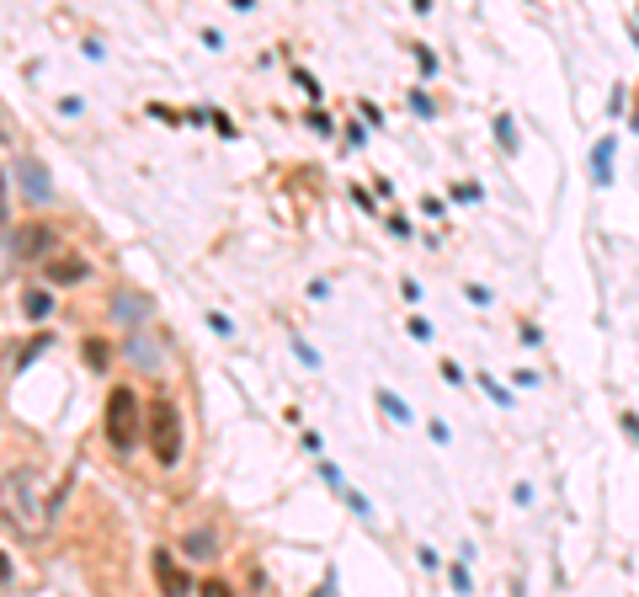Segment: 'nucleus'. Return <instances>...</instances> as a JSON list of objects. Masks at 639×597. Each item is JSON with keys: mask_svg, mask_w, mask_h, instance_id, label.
<instances>
[{"mask_svg": "<svg viewBox=\"0 0 639 597\" xmlns=\"http://www.w3.org/2000/svg\"><path fill=\"white\" fill-rule=\"evenodd\" d=\"M101 427H107V442H112V448H133V442H139V432H144V406H139L133 384H118V389H107Z\"/></svg>", "mask_w": 639, "mask_h": 597, "instance_id": "nucleus-1", "label": "nucleus"}, {"mask_svg": "<svg viewBox=\"0 0 639 597\" xmlns=\"http://www.w3.org/2000/svg\"><path fill=\"white\" fill-rule=\"evenodd\" d=\"M150 448L160 464H176L182 459V410L171 400H154L150 406Z\"/></svg>", "mask_w": 639, "mask_h": 597, "instance_id": "nucleus-2", "label": "nucleus"}, {"mask_svg": "<svg viewBox=\"0 0 639 597\" xmlns=\"http://www.w3.org/2000/svg\"><path fill=\"white\" fill-rule=\"evenodd\" d=\"M150 570H154V587H160V597H186V592H192V581H186L182 560H176L171 549H154V555H150Z\"/></svg>", "mask_w": 639, "mask_h": 597, "instance_id": "nucleus-3", "label": "nucleus"}, {"mask_svg": "<svg viewBox=\"0 0 639 597\" xmlns=\"http://www.w3.org/2000/svg\"><path fill=\"white\" fill-rule=\"evenodd\" d=\"M16 176H22V187H27L37 203H48V197H54V182H48L43 160H16Z\"/></svg>", "mask_w": 639, "mask_h": 597, "instance_id": "nucleus-4", "label": "nucleus"}, {"mask_svg": "<svg viewBox=\"0 0 639 597\" xmlns=\"http://www.w3.org/2000/svg\"><path fill=\"white\" fill-rule=\"evenodd\" d=\"M43 272H48V283H86V278H91V267H86L80 256H48Z\"/></svg>", "mask_w": 639, "mask_h": 597, "instance_id": "nucleus-5", "label": "nucleus"}, {"mask_svg": "<svg viewBox=\"0 0 639 597\" xmlns=\"http://www.w3.org/2000/svg\"><path fill=\"white\" fill-rule=\"evenodd\" d=\"M48 229H11V261H27V256L48 251Z\"/></svg>", "mask_w": 639, "mask_h": 597, "instance_id": "nucleus-6", "label": "nucleus"}, {"mask_svg": "<svg viewBox=\"0 0 639 597\" xmlns=\"http://www.w3.org/2000/svg\"><path fill=\"white\" fill-rule=\"evenodd\" d=\"M591 182H597V187L612 182V139H602V144L591 150Z\"/></svg>", "mask_w": 639, "mask_h": 597, "instance_id": "nucleus-7", "label": "nucleus"}, {"mask_svg": "<svg viewBox=\"0 0 639 597\" xmlns=\"http://www.w3.org/2000/svg\"><path fill=\"white\" fill-rule=\"evenodd\" d=\"M495 139H501V150H506V155H517V123H512L506 112L495 118Z\"/></svg>", "mask_w": 639, "mask_h": 597, "instance_id": "nucleus-8", "label": "nucleus"}, {"mask_svg": "<svg viewBox=\"0 0 639 597\" xmlns=\"http://www.w3.org/2000/svg\"><path fill=\"white\" fill-rule=\"evenodd\" d=\"M22 310H27L32 320H43V314L54 310V304H48V293H43V288H32V293H22Z\"/></svg>", "mask_w": 639, "mask_h": 597, "instance_id": "nucleus-9", "label": "nucleus"}, {"mask_svg": "<svg viewBox=\"0 0 639 597\" xmlns=\"http://www.w3.org/2000/svg\"><path fill=\"white\" fill-rule=\"evenodd\" d=\"M182 544H186V555H213V534H208V528H197V534H186Z\"/></svg>", "mask_w": 639, "mask_h": 597, "instance_id": "nucleus-10", "label": "nucleus"}, {"mask_svg": "<svg viewBox=\"0 0 639 597\" xmlns=\"http://www.w3.org/2000/svg\"><path fill=\"white\" fill-rule=\"evenodd\" d=\"M378 406H384V416H395V421H410V406H399L389 389H378Z\"/></svg>", "mask_w": 639, "mask_h": 597, "instance_id": "nucleus-11", "label": "nucleus"}, {"mask_svg": "<svg viewBox=\"0 0 639 597\" xmlns=\"http://www.w3.org/2000/svg\"><path fill=\"white\" fill-rule=\"evenodd\" d=\"M197 597H235V587H229L224 576H208V581L197 587Z\"/></svg>", "mask_w": 639, "mask_h": 597, "instance_id": "nucleus-12", "label": "nucleus"}, {"mask_svg": "<svg viewBox=\"0 0 639 597\" xmlns=\"http://www.w3.org/2000/svg\"><path fill=\"white\" fill-rule=\"evenodd\" d=\"M43 346H48V336H32V342H22V352H16V368H27V363L37 357V352H43Z\"/></svg>", "mask_w": 639, "mask_h": 597, "instance_id": "nucleus-13", "label": "nucleus"}, {"mask_svg": "<svg viewBox=\"0 0 639 597\" xmlns=\"http://www.w3.org/2000/svg\"><path fill=\"white\" fill-rule=\"evenodd\" d=\"M107 357H112V352H107V342H101V336H91V342H86V363H91V368H101Z\"/></svg>", "mask_w": 639, "mask_h": 597, "instance_id": "nucleus-14", "label": "nucleus"}, {"mask_svg": "<svg viewBox=\"0 0 639 597\" xmlns=\"http://www.w3.org/2000/svg\"><path fill=\"white\" fill-rule=\"evenodd\" d=\"M623 427H629V432H634V442H639V416H623Z\"/></svg>", "mask_w": 639, "mask_h": 597, "instance_id": "nucleus-15", "label": "nucleus"}, {"mask_svg": "<svg viewBox=\"0 0 639 597\" xmlns=\"http://www.w3.org/2000/svg\"><path fill=\"white\" fill-rule=\"evenodd\" d=\"M634 128H639V112H634Z\"/></svg>", "mask_w": 639, "mask_h": 597, "instance_id": "nucleus-16", "label": "nucleus"}, {"mask_svg": "<svg viewBox=\"0 0 639 597\" xmlns=\"http://www.w3.org/2000/svg\"><path fill=\"white\" fill-rule=\"evenodd\" d=\"M314 597H325V592H314Z\"/></svg>", "mask_w": 639, "mask_h": 597, "instance_id": "nucleus-17", "label": "nucleus"}]
</instances>
